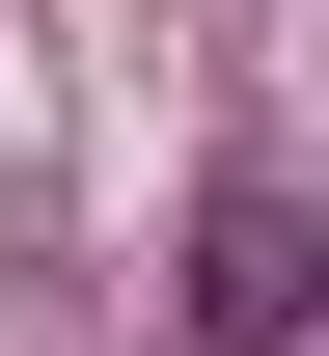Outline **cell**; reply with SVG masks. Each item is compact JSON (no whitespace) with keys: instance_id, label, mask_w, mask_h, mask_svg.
Here are the masks:
<instances>
[{"instance_id":"cell-1","label":"cell","mask_w":329,"mask_h":356,"mask_svg":"<svg viewBox=\"0 0 329 356\" xmlns=\"http://www.w3.org/2000/svg\"><path fill=\"white\" fill-rule=\"evenodd\" d=\"M302 329H329V220L275 165H220L192 192V356H302Z\"/></svg>"}]
</instances>
